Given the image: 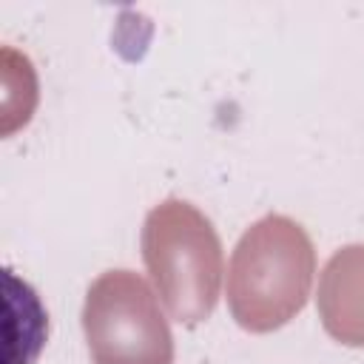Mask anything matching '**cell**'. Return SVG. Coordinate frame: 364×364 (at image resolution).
<instances>
[{
    "instance_id": "3",
    "label": "cell",
    "mask_w": 364,
    "mask_h": 364,
    "mask_svg": "<svg viewBox=\"0 0 364 364\" xmlns=\"http://www.w3.org/2000/svg\"><path fill=\"white\" fill-rule=\"evenodd\" d=\"M82 333L94 364H173V336L148 282L105 270L85 293Z\"/></svg>"
},
{
    "instance_id": "4",
    "label": "cell",
    "mask_w": 364,
    "mask_h": 364,
    "mask_svg": "<svg viewBox=\"0 0 364 364\" xmlns=\"http://www.w3.org/2000/svg\"><path fill=\"white\" fill-rule=\"evenodd\" d=\"M316 307L327 336L364 347V245H344L327 259Z\"/></svg>"
},
{
    "instance_id": "2",
    "label": "cell",
    "mask_w": 364,
    "mask_h": 364,
    "mask_svg": "<svg viewBox=\"0 0 364 364\" xmlns=\"http://www.w3.org/2000/svg\"><path fill=\"white\" fill-rule=\"evenodd\" d=\"M142 259L151 282L179 324L205 321L222 287V242L213 222L185 199L154 205L142 225Z\"/></svg>"
},
{
    "instance_id": "1",
    "label": "cell",
    "mask_w": 364,
    "mask_h": 364,
    "mask_svg": "<svg viewBox=\"0 0 364 364\" xmlns=\"http://www.w3.org/2000/svg\"><path fill=\"white\" fill-rule=\"evenodd\" d=\"M316 250L307 230L282 213L256 219L233 247L228 307L247 333H273L296 318L313 287Z\"/></svg>"
}]
</instances>
